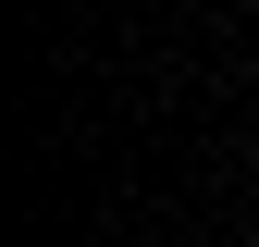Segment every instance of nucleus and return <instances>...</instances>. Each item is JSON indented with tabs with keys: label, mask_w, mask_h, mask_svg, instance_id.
<instances>
[]
</instances>
